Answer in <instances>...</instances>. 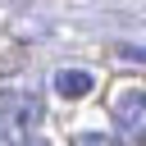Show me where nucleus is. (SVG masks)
I'll use <instances>...</instances> for the list:
<instances>
[{
    "label": "nucleus",
    "instance_id": "1",
    "mask_svg": "<svg viewBox=\"0 0 146 146\" xmlns=\"http://www.w3.org/2000/svg\"><path fill=\"white\" fill-rule=\"evenodd\" d=\"M110 119L123 146H146V87H123L110 100Z\"/></svg>",
    "mask_w": 146,
    "mask_h": 146
},
{
    "label": "nucleus",
    "instance_id": "2",
    "mask_svg": "<svg viewBox=\"0 0 146 146\" xmlns=\"http://www.w3.org/2000/svg\"><path fill=\"white\" fill-rule=\"evenodd\" d=\"M46 119V100L27 87H0V123L9 132H32Z\"/></svg>",
    "mask_w": 146,
    "mask_h": 146
},
{
    "label": "nucleus",
    "instance_id": "3",
    "mask_svg": "<svg viewBox=\"0 0 146 146\" xmlns=\"http://www.w3.org/2000/svg\"><path fill=\"white\" fill-rule=\"evenodd\" d=\"M91 87H96L91 68H59L55 73V96H64V100H82V96H91Z\"/></svg>",
    "mask_w": 146,
    "mask_h": 146
},
{
    "label": "nucleus",
    "instance_id": "4",
    "mask_svg": "<svg viewBox=\"0 0 146 146\" xmlns=\"http://www.w3.org/2000/svg\"><path fill=\"white\" fill-rule=\"evenodd\" d=\"M73 146H123V137L100 132V128H82V132H73Z\"/></svg>",
    "mask_w": 146,
    "mask_h": 146
},
{
    "label": "nucleus",
    "instance_id": "5",
    "mask_svg": "<svg viewBox=\"0 0 146 146\" xmlns=\"http://www.w3.org/2000/svg\"><path fill=\"white\" fill-rule=\"evenodd\" d=\"M123 59H132V64H146V46H123Z\"/></svg>",
    "mask_w": 146,
    "mask_h": 146
},
{
    "label": "nucleus",
    "instance_id": "6",
    "mask_svg": "<svg viewBox=\"0 0 146 146\" xmlns=\"http://www.w3.org/2000/svg\"><path fill=\"white\" fill-rule=\"evenodd\" d=\"M9 146H50V141H46V137H27V132H23V137H14Z\"/></svg>",
    "mask_w": 146,
    "mask_h": 146
}]
</instances>
